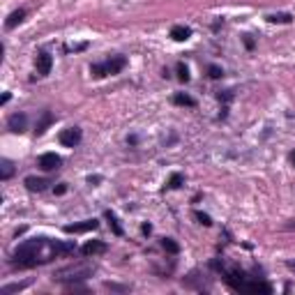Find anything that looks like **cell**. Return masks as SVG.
I'll list each match as a JSON object with an SVG mask.
<instances>
[{
	"mask_svg": "<svg viewBox=\"0 0 295 295\" xmlns=\"http://www.w3.org/2000/svg\"><path fill=\"white\" fill-rule=\"evenodd\" d=\"M46 244L44 238H39V240H28V242L19 244V249L14 251V265H19V268H30V265H35L37 261H42L39 258V249Z\"/></svg>",
	"mask_w": 295,
	"mask_h": 295,
	"instance_id": "obj_1",
	"label": "cell"
},
{
	"mask_svg": "<svg viewBox=\"0 0 295 295\" xmlns=\"http://www.w3.org/2000/svg\"><path fill=\"white\" fill-rule=\"evenodd\" d=\"M125 65H127V60H125L122 55H118V58H111V60L102 62V65H92L90 72L95 79H102V76H106V74H118V72H122Z\"/></svg>",
	"mask_w": 295,
	"mask_h": 295,
	"instance_id": "obj_2",
	"label": "cell"
},
{
	"mask_svg": "<svg viewBox=\"0 0 295 295\" xmlns=\"http://www.w3.org/2000/svg\"><path fill=\"white\" fill-rule=\"evenodd\" d=\"M92 274V268H85V265H76V268H65L58 272V279L67 281V279H85Z\"/></svg>",
	"mask_w": 295,
	"mask_h": 295,
	"instance_id": "obj_3",
	"label": "cell"
},
{
	"mask_svg": "<svg viewBox=\"0 0 295 295\" xmlns=\"http://www.w3.org/2000/svg\"><path fill=\"white\" fill-rule=\"evenodd\" d=\"M79 141H81V129L79 127H69L60 132V143L65 148H74V145H79Z\"/></svg>",
	"mask_w": 295,
	"mask_h": 295,
	"instance_id": "obj_4",
	"label": "cell"
},
{
	"mask_svg": "<svg viewBox=\"0 0 295 295\" xmlns=\"http://www.w3.org/2000/svg\"><path fill=\"white\" fill-rule=\"evenodd\" d=\"M62 164V159L55 155V152H44L42 157H39V168H44V171H55V168Z\"/></svg>",
	"mask_w": 295,
	"mask_h": 295,
	"instance_id": "obj_5",
	"label": "cell"
},
{
	"mask_svg": "<svg viewBox=\"0 0 295 295\" xmlns=\"http://www.w3.org/2000/svg\"><path fill=\"white\" fill-rule=\"evenodd\" d=\"M240 291H247V293H263V295H270L272 293V286L265 284V281H249V284H242Z\"/></svg>",
	"mask_w": 295,
	"mask_h": 295,
	"instance_id": "obj_6",
	"label": "cell"
},
{
	"mask_svg": "<svg viewBox=\"0 0 295 295\" xmlns=\"http://www.w3.org/2000/svg\"><path fill=\"white\" fill-rule=\"evenodd\" d=\"M26 125H28V118L23 113H14V115H9V120H7V127L14 132V134H21V132H26Z\"/></svg>",
	"mask_w": 295,
	"mask_h": 295,
	"instance_id": "obj_7",
	"label": "cell"
},
{
	"mask_svg": "<svg viewBox=\"0 0 295 295\" xmlns=\"http://www.w3.org/2000/svg\"><path fill=\"white\" fill-rule=\"evenodd\" d=\"M99 224L97 219H88V221H81V224H69V226H65V231L67 233H85V231H95Z\"/></svg>",
	"mask_w": 295,
	"mask_h": 295,
	"instance_id": "obj_8",
	"label": "cell"
},
{
	"mask_svg": "<svg viewBox=\"0 0 295 295\" xmlns=\"http://www.w3.org/2000/svg\"><path fill=\"white\" fill-rule=\"evenodd\" d=\"M81 251H83V256H97V254H104L106 251V244L99 242V240H90V242H85L81 247Z\"/></svg>",
	"mask_w": 295,
	"mask_h": 295,
	"instance_id": "obj_9",
	"label": "cell"
},
{
	"mask_svg": "<svg viewBox=\"0 0 295 295\" xmlns=\"http://www.w3.org/2000/svg\"><path fill=\"white\" fill-rule=\"evenodd\" d=\"M51 67H53V58L49 55V53H39L37 55V72L42 76L51 74Z\"/></svg>",
	"mask_w": 295,
	"mask_h": 295,
	"instance_id": "obj_10",
	"label": "cell"
},
{
	"mask_svg": "<svg viewBox=\"0 0 295 295\" xmlns=\"http://www.w3.org/2000/svg\"><path fill=\"white\" fill-rule=\"evenodd\" d=\"M49 182L42 180V178H26V187L30 191H44Z\"/></svg>",
	"mask_w": 295,
	"mask_h": 295,
	"instance_id": "obj_11",
	"label": "cell"
},
{
	"mask_svg": "<svg viewBox=\"0 0 295 295\" xmlns=\"http://www.w3.org/2000/svg\"><path fill=\"white\" fill-rule=\"evenodd\" d=\"M191 30L189 28H185V26H175L173 30H171V37L175 39V42H185V39H189Z\"/></svg>",
	"mask_w": 295,
	"mask_h": 295,
	"instance_id": "obj_12",
	"label": "cell"
},
{
	"mask_svg": "<svg viewBox=\"0 0 295 295\" xmlns=\"http://www.w3.org/2000/svg\"><path fill=\"white\" fill-rule=\"evenodd\" d=\"M23 19H26V12H23V9H19V12H12V14H9V19L5 21V26H7V28H14L16 23H21Z\"/></svg>",
	"mask_w": 295,
	"mask_h": 295,
	"instance_id": "obj_13",
	"label": "cell"
},
{
	"mask_svg": "<svg viewBox=\"0 0 295 295\" xmlns=\"http://www.w3.org/2000/svg\"><path fill=\"white\" fill-rule=\"evenodd\" d=\"M12 173H14V166H12V161L2 159V164H0V178H2V180H9V178H12Z\"/></svg>",
	"mask_w": 295,
	"mask_h": 295,
	"instance_id": "obj_14",
	"label": "cell"
},
{
	"mask_svg": "<svg viewBox=\"0 0 295 295\" xmlns=\"http://www.w3.org/2000/svg\"><path fill=\"white\" fill-rule=\"evenodd\" d=\"M26 286H28V281H21V284H9V286H2V288H0V295L16 293V291H23Z\"/></svg>",
	"mask_w": 295,
	"mask_h": 295,
	"instance_id": "obj_15",
	"label": "cell"
},
{
	"mask_svg": "<svg viewBox=\"0 0 295 295\" xmlns=\"http://www.w3.org/2000/svg\"><path fill=\"white\" fill-rule=\"evenodd\" d=\"M51 122H53V115L51 113H44V118H42V122L37 125V129H35V132H37V134H44L46 127H49Z\"/></svg>",
	"mask_w": 295,
	"mask_h": 295,
	"instance_id": "obj_16",
	"label": "cell"
},
{
	"mask_svg": "<svg viewBox=\"0 0 295 295\" xmlns=\"http://www.w3.org/2000/svg\"><path fill=\"white\" fill-rule=\"evenodd\" d=\"M161 247H164L166 251H171V254H178V251H180V247H178L171 238H164V240H161Z\"/></svg>",
	"mask_w": 295,
	"mask_h": 295,
	"instance_id": "obj_17",
	"label": "cell"
},
{
	"mask_svg": "<svg viewBox=\"0 0 295 295\" xmlns=\"http://www.w3.org/2000/svg\"><path fill=\"white\" fill-rule=\"evenodd\" d=\"M173 102L175 104H180V106H194V99H191L189 95H175Z\"/></svg>",
	"mask_w": 295,
	"mask_h": 295,
	"instance_id": "obj_18",
	"label": "cell"
},
{
	"mask_svg": "<svg viewBox=\"0 0 295 295\" xmlns=\"http://www.w3.org/2000/svg\"><path fill=\"white\" fill-rule=\"evenodd\" d=\"M106 217H108V221H111V226H113V233L115 235H122V228L118 226V219H115L113 212H106Z\"/></svg>",
	"mask_w": 295,
	"mask_h": 295,
	"instance_id": "obj_19",
	"label": "cell"
},
{
	"mask_svg": "<svg viewBox=\"0 0 295 295\" xmlns=\"http://www.w3.org/2000/svg\"><path fill=\"white\" fill-rule=\"evenodd\" d=\"M268 21H272V23H288V21H291V16H288V14H272V16H268Z\"/></svg>",
	"mask_w": 295,
	"mask_h": 295,
	"instance_id": "obj_20",
	"label": "cell"
},
{
	"mask_svg": "<svg viewBox=\"0 0 295 295\" xmlns=\"http://www.w3.org/2000/svg\"><path fill=\"white\" fill-rule=\"evenodd\" d=\"M178 79H180V81H189V72H187V67H185V65H178Z\"/></svg>",
	"mask_w": 295,
	"mask_h": 295,
	"instance_id": "obj_21",
	"label": "cell"
},
{
	"mask_svg": "<svg viewBox=\"0 0 295 295\" xmlns=\"http://www.w3.org/2000/svg\"><path fill=\"white\" fill-rule=\"evenodd\" d=\"M180 182H182V175L175 173L173 178H171V185H168V187H171V189H178V187H180Z\"/></svg>",
	"mask_w": 295,
	"mask_h": 295,
	"instance_id": "obj_22",
	"label": "cell"
},
{
	"mask_svg": "<svg viewBox=\"0 0 295 295\" xmlns=\"http://www.w3.org/2000/svg\"><path fill=\"white\" fill-rule=\"evenodd\" d=\"M196 219H201V224H205V226H210V224H212L210 217H208V215H203V212H196Z\"/></svg>",
	"mask_w": 295,
	"mask_h": 295,
	"instance_id": "obj_23",
	"label": "cell"
},
{
	"mask_svg": "<svg viewBox=\"0 0 295 295\" xmlns=\"http://www.w3.org/2000/svg\"><path fill=\"white\" fill-rule=\"evenodd\" d=\"M221 74H224V72H221L219 67H210V76H212V79H219Z\"/></svg>",
	"mask_w": 295,
	"mask_h": 295,
	"instance_id": "obj_24",
	"label": "cell"
},
{
	"mask_svg": "<svg viewBox=\"0 0 295 295\" xmlns=\"http://www.w3.org/2000/svg\"><path fill=\"white\" fill-rule=\"evenodd\" d=\"M291 161H293V164H295V152H291Z\"/></svg>",
	"mask_w": 295,
	"mask_h": 295,
	"instance_id": "obj_25",
	"label": "cell"
},
{
	"mask_svg": "<svg viewBox=\"0 0 295 295\" xmlns=\"http://www.w3.org/2000/svg\"><path fill=\"white\" fill-rule=\"evenodd\" d=\"M288 228H295V221H293V224H288Z\"/></svg>",
	"mask_w": 295,
	"mask_h": 295,
	"instance_id": "obj_26",
	"label": "cell"
}]
</instances>
